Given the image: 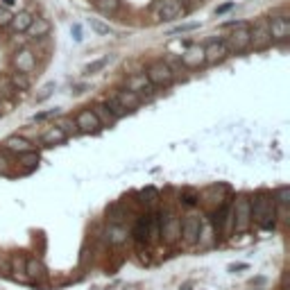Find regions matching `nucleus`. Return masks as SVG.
Here are the masks:
<instances>
[{"label": "nucleus", "instance_id": "obj_1", "mask_svg": "<svg viewBox=\"0 0 290 290\" xmlns=\"http://www.w3.org/2000/svg\"><path fill=\"white\" fill-rule=\"evenodd\" d=\"M252 204V222H256L261 229H272L277 220V202L270 193H258Z\"/></svg>", "mask_w": 290, "mask_h": 290}, {"label": "nucleus", "instance_id": "obj_2", "mask_svg": "<svg viewBox=\"0 0 290 290\" xmlns=\"http://www.w3.org/2000/svg\"><path fill=\"white\" fill-rule=\"evenodd\" d=\"M231 222H234V229L238 234H245L252 225V204L250 197L245 195H238L234 199V207H231Z\"/></svg>", "mask_w": 290, "mask_h": 290}, {"label": "nucleus", "instance_id": "obj_3", "mask_svg": "<svg viewBox=\"0 0 290 290\" xmlns=\"http://www.w3.org/2000/svg\"><path fill=\"white\" fill-rule=\"evenodd\" d=\"M225 46L229 55H240V52L250 50V25L245 20L236 23V30L225 39Z\"/></svg>", "mask_w": 290, "mask_h": 290}, {"label": "nucleus", "instance_id": "obj_4", "mask_svg": "<svg viewBox=\"0 0 290 290\" xmlns=\"http://www.w3.org/2000/svg\"><path fill=\"white\" fill-rule=\"evenodd\" d=\"M270 46H272V36H270V28H267V18H258L250 28V48L263 52Z\"/></svg>", "mask_w": 290, "mask_h": 290}, {"label": "nucleus", "instance_id": "obj_5", "mask_svg": "<svg viewBox=\"0 0 290 290\" xmlns=\"http://www.w3.org/2000/svg\"><path fill=\"white\" fill-rule=\"evenodd\" d=\"M145 77L154 88H168L175 82V75H172V71L168 68L166 61H154V64L147 68Z\"/></svg>", "mask_w": 290, "mask_h": 290}, {"label": "nucleus", "instance_id": "obj_6", "mask_svg": "<svg viewBox=\"0 0 290 290\" xmlns=\"http://www.w3.org/2000/svg\"><path fill=\"white\" fill-rule=\"evenodd\" d=\"M199 229H202V218L199 215H184V220H179V238L186 245H195L199 238Z\"/></svg>", "mask_w": 290, "mask_h": 290}, {"label": "nucleus", "instance_id": "obj_7", "mask_svg": "<svg viewBox=\"0 0 290 290\" xmlns=\"http://www.w3.org/2000/svg\"><path fill=\"white\" fill-rule=\"evenodd\" d=\"M179 220L175 211H163L159 215V222H161V238L163 242H168V245H172L177 238H179Z\"/></svg>", "mask_w": 290, "mask_h": 290}, {"label": "nucleus", "instance_id": "obj_8", "mask_svg": "<svg viewBox=\"0 0 290 290\" xmlns=\"http://www.w3.org/2000/svg\"><path fill=\"white\" fill-rule=\"evenodd\" d=\"M75 127L80 134H98V131L102 129V125L98 123L96 114H93L91 109H82V111L75 116Z\"/></svg>", "mask_w": 290, "mask_h": 290}, {"label": "nucleus", "instance_id": "obj_9", "mask_svg": "<svg viewBox=\"0 0 290 290\" xmlns=\"http://www.w3.org/2000/svg\"><path fill=\"white\" fill-rule=\"evenodd\" d=\"M267 28H270L272 43H283L290 36V20L286 16H272L267 20Z\"/></svg>", "mask_w": 290, "mask_h": 290}, {"label": "nucleus", "instance_id": "obj_10", "mask_svg": "<svg viewBox=\"0 0 290 290\" xmlns=\"http://www.w3.org/2000/svg\"><path fill=\"white\" fill-rule=\"evenodd\" d=\"M231 225V207L227 202H220L218 209L211 213V227H213L218 234H225Z\"/></svg>", "mask_w": 290, "mask_h": 290}, {"label": "nucleus", "instance_id": "obj_11", "mask_svg": "<svg viewBox=\"0 0 290 290\" xmlns=\"http://www.w3.org/2000/svg\"><path fill=\"white\" fill-rule=\"evenodd\" d=\"M227 55L229 50L225 46V39H213L204 46V64H220Z\"/></svg>", "mask_w": 290, "mask_h": 290}, {"label": "nucleus", "instance_id": "obj_12", "mask_svg": "<svg viewBox=\"0 0 290 290\" xmlns=\"http://www.w3.org/2000/svg\"><path fill=\"white\" fill-rule=\"evenodd\" d=\"M14 68H16L18 73H34V68H36V57H34V52L25 46V48H20L14 52Z\"/></svg>", "mask_w": 290, "mask_h": 290}, {"label": "nucleus", "instance_id": "obj_13", "mask_svg": "<svg viewBox=\"0 0 290 290\" xmlns=\"http://www.w3.org/2000/svg\"><path fill=\"white\" fill-rule=\"evenodd\" d=\"M3 147L9 152V154H25V152H30V150H34L32 143H30L28 139H23V136H9L7 141L3 143Z\"/></svg>", "mask_w": 290, "mask_h": 290}, {"label": "nucleus", "instance_id": "obj_14", "mask_svg": "<svg viewBox=\"0 0 290 290\" xmlns=\"http://www.w3.org/2000/svg\"><path fill=\"white\" fill-rule=\"evenodd\" d=\"M182 64L186 68H199L204 64V46H191L182 55Z\"/></svg>", "mask_w": 290, "mask_h": 290}, {"label": "nucleus", "instance_id": "obj_15", "mask_svg": "<svg viewBox=\"0 0 290 290\" xmlns=\"http://www.w3.org/2000/svg\"><path fill=\"white\" fill-rule=\"evenodd\" d=\"M182 14H184V5L179 0H163L161 3V12H159L161 20H175Z\"/></svg>", "mask_w": 290, "mask_h": 290}, {"label": "nucleus", "instance_id": "obj_16", "mask_svg": "<svg viewBox=\"0 0 290 290\" xmlns=\"http://www.w3.org/2000/svg\"><path fill=\"white\" fill-rule=\"evenodd\" d=\"M104 238H107L109 245H123L127 240V229L123 225H116V222H109L107 229H104Z\"/></svg>", "mask_w": 290, "mask_h": 290}, {"label": "nucleus", "instance_id": "obj_17", "mask_svg": "<svg viewBox=\"0 0 290 290\" xmlns=\"http://www.w3.org/2000/svg\"><path fill=\"white\" fill-rule=\"evenodd\" d=\"M116 100H118V102L123 104L127 111H134V109H139L141 102H143V98H141L136 91H129V88H123V91L116 93Z\"/></svg>", "mask_w": 290, "mask_h": 290}, {"label": "nucleus", "instance_id": "obj_18", "mask_svg": "<svg viewBox=\"0 0 290 290\" xmlns=\"http://www.w3.org/2000/svg\"><path fill=\"white\" fill-rule=\"evenodd\" d=\"M46 277V267L39 258H25V279H32V281H41Z\"/></svg>", "mask_w": 290, "mask_h": 290}, {"label": "nucleus", "instance_id": "obj_19", "mask_svg": "<svg viewBox=\"0 0 290 290\" xmlns=\"http://www.w3.org/2000/svg\"><path fill=\"white\" fill-rule=\"evenodd\" d=\"M32 14L30 12H18V14H14L12 16V20H9V25L7 28L12 30L14 34H18V32H25V30L30 28V23H32Z\"/></svg>", "mask_w": 290, "mask_h": 290}, {"label": "nucleus", "instance_id": "obj_20", "mask_svg": "<svg viewBox=\"0 0 290 290\" xmlns=\"http://www.w3.org/2000/svg\"><path fill=\"white\" fill-rule=\"evenodd\" d=\"M161 238V222L157 211H147V242H157Z\"/></svg>", "mask_w": 290, "mask_h": 290}, {"label": "nucleus", "instance_id": "obj_21", "mask_svg": "<svg viewBox=\"0 0 290 290\" xmlns=\"http://www.w3.org/2000/svg\"><path fill=\"white\" fill-rule=\"evenodd\" d=\"M25 32L30 34V39H43L50 32V23L46 18H32V23H30V28Z\"/></svg>", "mask_w": 290, "mask_h": 290}, {"label": "nucleus", "instance_id": "obj_22", "mask_svg": "<svg viewBox=\"0 0 290 290\" xmlns=\"http://www.w3.org/2000/svg\"><path fill=\"white\" fill-rule=\"evenodd\" d=\"M139 202L143 204L147 211H154L157 204H159V191H157V188H152V186L143 188V191L139 193Z\"/></svg>", "mask_w": 290, "mask_h": 290}, {"label": "nucleus", "instance_id": "obj_23", "mask_svg": "<svg viewBox=\"0 0 290 290\" xmlns=\"http://www.w3.org/2000/svg\"><path fill=\"white\" fill-rule=\"evenodd\" d=\"M68 139V134L64 129H59V127H50L48 131H43L41 134V143L43 145H57V143H64V141Z\"/></svg>", "mask_w": 290, "mask_h": 290}, {"label": "nucleus", "instance_id": "obj_24", "mask_svg": "<svg viewBox=\"0 0 290 290\" xmlns=\"http://www.w3.org/2000/svg\"><path fill=\"white\" fill-rule=\"evenodd\" d=\"M131 236L139 245L147 242V213L145 215H139V220L134 222V229H131Z\"/></svg>", "mask_w": 290, "mask_h": 290}, {"label": "nucleus", "instance_id": "obj_25", "mask_svg": "<svg viewBox=\"0 0 290 290\" xmlns=\"http://www.w3.org/2000/svg\"><path fill=\"white\" fill-rule=\"evenodd\" d=\"M91 111L96 114V118H98V123L102 125V127H114V123H116V118L111 114H109V109L104 107V104H93L91 107Z\"/></svg>", "mask_w": 290, "mask_h": 290}, {"label": "nucleus", "instance_id": "obj_26", "mask_svg": "<svg viewBox=\"0 0 290 290\" xmlns=\"http://www.w3.org/2000/svg\"><path fill=\"white\" fill-rule=\"evenodd\" d=\"M127 207L125 204H120V202H116L111 204V207L107 209V218H109V222H116V225H123V220L127 218Z\"/></svg>", "mask_w": 290, "mask_h": 290}, {"label": "nucleus", "instance_id": "obj_27", "mask_svg": "<svg viewBox=\"0 0 290 290\" xmlns=\"http://www.w3.org/2000/svg\"><path fill=\"white\" fill-rule=\"evenodd\" d=\"M9 82H12V86L16 88V91H28L30 86H32V80H30L28 73H12L9 75Z\"/></svg>", "mask_w": 290, "mask_h": 290}, {"label": "nucleus", "instance_id": "obj_28", "mask_svg": "<svg viewBox=\"0 0 290 290\" xmlns=\"http://www.w3.org/2000/svg\"><path fill=\"white\" fill-rule=\"evenodd\" d=\"M179 204H182V207H186V209L197 207V204H199V193L191 191V188H184V191L179 193Z\"/></svg>", "mask_w": 290, "mask_h": 290}, {"label": "nucleus", "instance_id": "obj_29", "mask_svg": "<svg viewBox=\"0 0 290 290\" xmlns=\"http://www.w3.org/2000/svg\"><path fill=\"white\" fill-rule=\"evenodd\" d=\"M93 5H96L98 12L107 14V16H111L120 9V0H93Z\"/></svg>", "mask_w": 290, "mask_h": 290}, {"label": "nucleus", "instance_id": "obj_30", "mask_svg": "<svg viewBox=\"0 0 290 290\" xmlns=\"http://www.w3.org/2000/svg\"><path fill=\"white\" fill-rule=\"evenodd\" d=\"M104 107L109 109V114H111L116 120H118V118H123V116L127 114V109H125L123 104H120L118 100H116V96H109L107 100H104Z\"/></svg>", "mask_w": 290, "mask_h": 290}, {"label": "nucleus", "instance_id": "obj_31", "mask_svg": "<svg viewBox=\"0 0 290 290\" xmlns=\"http://www.w3.org/2000/svg\"><path fill=\"white\" fill-rule=\"evenodd\" d=\"M147 77H145V73H141V75H131V77H127V86L125 88H129V91H136L139 93L141 88H145L147 86Z\"/></svg>", "mask_w": 290, "mask_h": 290}, {"label": "nucleus", "instance_id": "obj_32", "mask_svg": "<svg viewBox=\"0 0 290 290\" xmlns=\"http://www.w3.org/2000/svg\"><path fill=\"white\" fill-rule=\"evenodd\" d=\"M107 64H109V57H102V59H98V61H91V64L84 68V75H96V73H100Z\"/></svg>", "mask_w": 290, "mask_h": 290}, {"label": "nucleus", "instance_id": "obj_33", "mask_svg": "<svg viewBox=\"0 0 290 290\" xmlns=\"http://www.w3.org/2000/svg\"><path fill=\"white\" fill-rule=\"evenodd\" d=\"M166 64H168V68L172 71L175 80H177V77H184V66H182V59H175V57H168Z\"/></svg>", "mask_w": 290, "mask_h": 290}, {"label": "nucleus", "instance_id": "obj_34", "mask_svg": "<svg viewBox=\"0 0 290 290\" xmlns=\"http://www.w3.org/2000/svg\"><path fill=\"white\" fill-rule=\"evenodd\" d=\"M16 93V88L12 86V82H9V77H0V100L3 98H9Z\"/></svg>", "mask_w": 290, "mask_h": 290}, {"label": "nucleus", "instance_id": "obj_35", "mask_svg": "<svg viewBox=\"0 0 290 290\" xmlns=\"http://www.w3.org/2000/svg\"><path fill=\"white\" fill-rule=\"evenodd\" d=\"M55 88H57V84L55 82H48L43 88H41V93H36V102H43V100H48L52 93H55Z\"/></svg>", "mask_w": 290, "mask_h": 290}, {"label": "nucleus", "instance_id": "obj_36", "mask_svg": "<svg viewBox=\"0 0 290 290\" xmlns=\"http://www.w3.org/2000/svg\"><path fill=\"white\" fill-rule=\"evenodd\" d=\"M20 157V161L25 163L28 168H34L36 163H39V154H36L34 150H30V152H25V154H18Z\"/></svg>", "mask_w": 290, "mask_h": 290}, {"label": "nucleus", "instance_id": "obj_37", "mask_svg": "<svg viewBox=\"0 0 290 290\" xmlns=\"http://www.w3.org/2000/svg\"><path fill=\"white\" fill-rule=\"evenodd\" d=\"M91 28L96 30L98 34H102V36H109V34H111V28H109V25H104L102 20H98V18H91Z\"/></svg>", "mask_w": 290, "mask_h": 290}, {"label": "nucleus", "instance_id": "obj_38", "mask_svg": "<svg viewBox=\"0 0 290 290\" xmlns=\"http://www.w3.org/2000/svg\"><path fill=\"white\" fill-rule=\"evenodd\" d=\"M288 186H281V188H279V191H277V195H272V197H274V202H277V204H281V207H288Z\"/></svg>", "mask_w": 290, "mask_h": 290}, {"label": "nucleus", "instance_id": "obj_39", "mask_svg": "<svg viewBox=\"0 0 290 290\" xmlns=\"http://www.w3.org/2000/svg\"><path fill=\"white\" fill-rule=\"evenodd\" d=\"M14 14L9 12V7H0V28H7Z\"/></svg>", "mask_w": 290, "mask_h": 290}, {"label": "nucleus", "instance_id": "obj_40", "mask_svg": "<svg viewBox=\"0 0 290 290\" xmlns=\"http://www.w3.org/2000/svg\"><path fill=\"white\" fill-rule=\"evenodd\" d=\"M59 129H64L66 134H77V127H75V123H71V120H61L59 125H57Z\"/></svg>", "mask_w": 290, "mask_h": 290}, {"label": "nucleus", "instance_id": "obj_41", "mask_svg": "<svg viewBox=\"0 0 290 290\" xmlns=\"http://www.w3.org/2000/svg\"><path fill=\"white\" fill-rule=\"evenodd\" d=\"M57 114H59V109H50V111H41V114H36V116H34V120H36V123H41V120L55 118Z\"/></svg>", "mask_w": 290, "mask_h": 290}, {"label": "nucleus", "instance_id": "obj_42", "mask_svg": "<svg viewBox=\"0 0 290 290\" xmlns=\"http://www.w3.org/2000/svg\"><path fill=\"white\" fill-rule=\"evenodd\" d=\"M199 23H188V25H179V28L172 30V34H182V32H191V30H195Z\"/></svg>", "mask_w": 290, "mask_h": 290}, {"label": "nucleus", "instance_id": "obj_43", "mask_svg": "<svg viewBox=\"0 0 290 290\" xmlns=\"http://www.w3.org/2000/svg\"><path fill=\"white\" fill-rule=\"evenodd\" d=\"M7 166H9V163L3 157V150H0V175H5V172H7Z\"/></svg>", "mask_w": 290, "mask_h": 290}, {"label": "nucleus", "instance_id": "obj_44", "mask_svg": "<svg viewBox=\"0 0 290 290\" xmlns=\"http://www.w3.org/2000/svg\"><path fill=\"white\" fill-rule=\"evenodd\" d=\"M73 34H75V41H82V30H80V25H75V28H73Z\"/></svg>", "mask_w": 290, "mask_h": 290}, {"label": "nucleus", "instance_id": "obj_45", "mask_svg": "<svg viewBox=\"0 0 290 290\" xmlns=\"http://www.w3.org/2000/svg\"><path fill=\"white\" fill-rule=\"evenodd\" d=\"M231 7H234V3H229V5H222V7H218V14H225V12H229Z\"/></svg>", "mask_w": 290, "mask_h": 290}, {"label": "nucleus", "instance_id": "obj_46", "mask_svg": "<svg viewBox=\"0 0 290 290\" xmlns=\"http://www.w3.org/2000/svg\"><path fill=\"white\" fill-rule=\"evenodd\" d=\"M229 270H231V272H236V270H247V265H245V263H238V265H231Z\"/></svg>", "mask_w": 290, "mask_h": 290}, {"label": "nucleus", "instance_id": "obj_47", "mask_svg": "<svg viewBox=\"0 0 290 290\" xmlns=\"http://www.w3.org/2000/svg\"><path fill=\"white\" fill-rule=\"evenodd\" d=\"M0 3H3V7H14V5H16V0H0Z\"/></svg>", "mask_w": 290, "mask_h": 290}, {"label": "nucleus", "instance_id": "obj_48", "mask_svg": "<svg viewBox=\"0 0 290 290\" xmlns=\"http://www.w3.org/2000/svg\"><path fill=\"white\" fill-rule=\"evenodd\" d=\"M86 91V86H84V84H80V86H75V93H84Z\"/></svg>", "mask_w": 290, "mask_h": 290}]
</instances>
